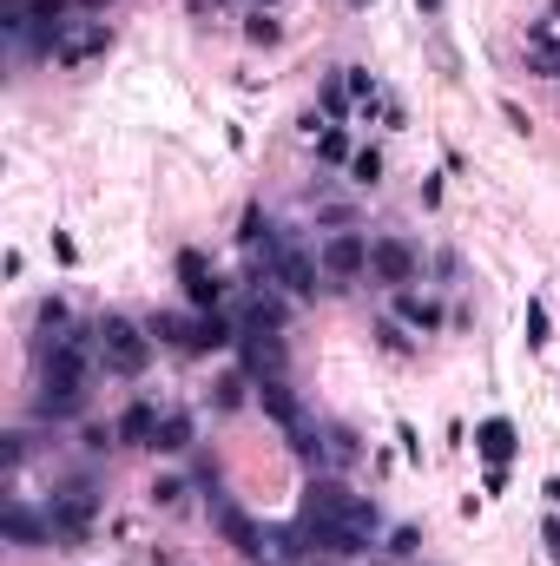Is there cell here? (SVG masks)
Segmentation results:
<instances>
[{"instance_id": "cell-15", "label": "cell", "mask_w": 560, "mask_h": 566, "mask_svg": "<svg viewBox=\"0 0 560 566\" xmlns=\"http://www.w3.org/2000/svg\"><path fill=\"white\" fill-rule=\"evenodd\" d=\"M396 323L402 330H416V336H435L442 330V310H435L429 297H416V290H396Z\"/></svg>"}, {"instance_id": "cell-14", "label": "cell", "mask_w": 560, "mask_h": 566, "mask_svg": "<svg viewBox=\"0 0 560 566\" xmlns=\"http://www.w3.org/2000/svg\"><path fill=\"white\" fill-rule=\"evenodd\" d=\"M317 106H323V119H330V126H343V119L356 112V93H350V73H343V66H336V73H323Z\"/></svg>"}, {"instance_id": "cell-20", "label": "cell", "mask_w": 560, "mask_h": 566, "mask_svg": "<svg viewBox=\"0 0 560 566\" xmlns=\"http://www.w3.org/2000/svg\"><path fill=\"white\" fill-rule=\"evenodd\" d=\"M317 158H323V165H343V172H350V158H356V139H350V132H343V126H323V132H317Z\"/></svg>"}, {"instance_id": "cell-9", "label": "cell", "mask_w": 560, "mask_h": 566, "mask_svg": "<svg viewBox=\"0 0 560 566\" xmlns=\"http://www.w3.org/2000/svg\"><path fill=\"white\" fill-rule=\"evenodd\" d=\"M0 534L14 540V547H47V540H53V520H47V514H33L27 494H14V501L0 507Z\"/></svg>"}, {"instance_id": "cell-32", "label": "cell", "mask_w": 560, "mask_h": 566, "mask_svg": "<svg viewBox=\"0 0 560 566\" xmlns=\"http://www.w3.org/2000/svg\"><path fill=\"white\" fill-rule=\"evenodd\" d=\"M80 7H106V0H80Z\"/></svg>"}, {"instance_id": "cell-27", "label": "cell", "mask_w": 560, "mask_h": 566, "mask_svg": "<svg viewBox=\"0 0 560 566\" xmlns=\"http://www.w3.org/2000/svg\"><path fill=\"white\" fill-rule=\"evenodd\" d=\"M541 547H547V560L560 566V514H547V520H541Z\"/></svg>"}, {"instance_id": "cell-22", "label": "cell", "mask_w": 560, "mask_h": 566, "mask_svg": "<svg viewBox=\"0 0 560 566\" xmlns=\"http://www.w3.org/2000/svg\"><path fill=\"white\" fill-rule=\"evenodd\" d=\"M244 40H251V47H277V40H284V27H277V20L257 7V14L244 20Z\"/></svg>"}, {"instance_id": "cell-16", "label": "cell", "mask_w": 560, "mask_h": 566, "mask_svg": "<svg viewBox=\"0 0 560 566\" xmlns=\"http://www.w3.org/2000/svg\"><path fill=\"white\" fill-rule=\"evenodd\" d=\"M211 349H238V316L198 310V356H211Z\"/></svg>"}, {"instance_id": "cell-8", "label": "cell", "mask_w": 560, "mask_h": 566, "mask_svg": "<svg viewBox=\"0 0 560 566\" xmlns=\"http://www.w3.org/2000/svg\"><path fill=\"white\" fill-rule=\"evenodd\" d=\"M178 283H185V303L192 310H224V283L205 264V251H178Z\"/></svg>"}, {"instance_id": "cell-7", "label": "cell", "mask_w": 560, "mask_h": 566, "mask_svg": "<svg viewBox=\"0 0 560 566\" xmlns=\"http://www.w3.org/2000/svg\"><path fill=\"white\" fill-rule=\"evenodd\" d=\"M106 47H112L106 20H66V27L53 33V66H86V60H99Z\"/></svg>"}, {"instance_id": "cell-1", "label": "cell", "mask_w": 560, "mask_h": 566, "mask_svg": "<svg viewBox=\"0 0 560 566\" xmlns=\"http://www.w3.org/2000/svg\"><path fill=\"white\" fill-rule=\"evenodd\" d=\"M145 362H152V330L132 323V316H99V369L145 376Z\"/></svg>"}, {"instance_id": "cell-26", "label": "cell", "mask_w": 560, "mask_h": 566, "mask_svg": "<svg viewBox=\"0 0 560 566\" xmlns=\"http://www.w3.org/2000/svg\"><path fill=\"white\" fill-rule=\"evenodd\" d=\"M528 349H547V303H528Z\"/></svg>"}, {"instance_id": "cell-29", "label": "cell", "mask_w": 560, "mask_h": 566, "mask_svg": "<svg viewBox=\"0 0 560 566\" xmlns=\"http://www.w3.org/2000/svg\"><path fill=\"white\" fill-rule=\"evenodd\" d=\"M53 257H60V264H73V257H80V244H73L66 231H53Z\"/></svg>"}, {"instance_id": "cell-13", "label": "cell", "mask_w": 560, "mask_h": 566, "mask_svg": "<svg viewBox=\"0 0 560 566\" xmlns=\"http://www.w3.org/2000/svg\"><path fill=\"white\" fill-rule=\"evenodd\" d=\"M145 330H152V343L198 349V316H185V310H152V316H145Z\"/></svg>"}, {"instance_id": "cell-2", "label": "cell", "mask_w": 560, "mask_h": 566, "mask_svg": "<svg viewBox=\"0 0 560 566\" xmlns=\"http://www.w3.org/2000/svg\"><path fill=\"white\" fill-rule=\"evenodd\" d=\"M47 520H53V540L60 547H80L99 520V488L93 481H66L60 494H47Z\"/></svg>"}, {"instance_id": "cell-19", "label": "cell", "mask_w": 560, "mask_h": 566, "mask_svg": "<svg viewBox=\"0 0 560 566\" xmlns=\"http://www.w3.org/2000/svg\"><path fill=\"white\" fill-rule=\"evenodd\" d=\"M159 455H185L192 448V415L185 409H165V422H159V441H152Z\"/></svg>"}, {"instance_id": "cell-30", "label": "cell", "mask_w": 560, "mask_h": 566, "mask_svg": "<svg viewBox=\"0 0 560 566\" xmlns=\"http://www.w3.org/2000/svg\"><path fill=\"white\" fill-rule=\"evenodd\" d=\"M547 501H554V514H560V474H554V481H547Z\"/></svg>"}, {"instance_id": "cell-11", "label": "cell", "mask_w": 560, "mask_h": 566, "mask_svg": "<svg viewBox=\"0 0 560 566\" xmlns=\"http://www.w3.org/2000/svg\"><path fill=\"white\" fill-rule=\"evenodd\" d=\"M475 448H481V461H488V468H508L514 448H521V435H514L508 415H488V422L475 428Z\"/></svg>"}, {"instance_id": "cell-28", "label": "cell", "mask_w": 560, "mask_h": 566, "mask_svg": "<svg viewBox=\"0 0 560 566\" xmlns=\"http://www.w3.org/2000/svg\"><path fill=\"white\" fill-rule=\"evenodd\" d=\"M396 441H402V455H409V461H422V435H416V428H409V422L396 428Z\"/></svg>"}, {"instance_id": "cell-21", "label": "cell", "mask_w": 560, "mask_h": 566, "mask_svg": "<svg viewBox=\"0 0 560 566\" xmlns=\"http://www.w3.org/2000/svg\"><path fill=\"white\" fill-rule=\"evenodd\" d=\"M376 178H383V152H376V145H356V158H350V185H356V191H369Z\"/></svg>"}, {"instance_id": "cell-24", "label": "cell", "mask_w": 560, "mask_h": 566, "mask_svg": "<svg viewBox=\"0 0 560 566\" xmlns=\"http://www.w3.org/2000/svg\"><path fill=\"white\" fill-rule=\"evenodd\" d=\"M376 343H383L389 356H409V349H416L409 336H402V323H396V316H383V323H376Z\"/></svg>"}, {"instance_id": "cell-4", "label": "cell", "mask_w": 560, "mask_h": 566, "mask_svg": "<svg viewBox=\"0 0 560 566\" xmlns=\"http://www.w3.org/2000/svg\"><path fill=\"white\" fill-rule=\"evenodd\" d=\"M238 369L251 382H284V330H271V323H238Z\"/></svg>"}, {"instance_id": "cell-5", "label": "cell", "mask_w": 560, "mask_h": 566, "mask_svg": "<svg viewBox=\"0 0 560 566\" xmlns=\"http://www.w3.org/2000/svg\"><path fill=\"white\" fill-rule=\"evenodd\" d=\"M317 257H323V283H330V290H350L356 277H369V237L356 231H330L317 244Z\"/></svg>"}, {"instance_id": "cell-23", "label": "cell", "mask_w": 560, "mask_h": 566, "mask_svg": "<svg viewBox=\"0 0 560 566\" xmlns=\"http://www.w3.org/2000/svg\"><path fill=\"white\" fill-rule=\"evenodd\" d=\"M185 481H178V474H159V481H152V507H185Z\"/></svg>"}, {"instance_id": "cell-6", "label": "cell", "mask_w": 560, "mask_h": 566, "mask_svg": "<svg viewBox=\"0 0 560 566\" xmlns=\"http://www.w3.org/2000/svg\"><path fill=\"white\" fill-rule=\"evenodd\" d=\"M422 270V251L409 237H369V283L376 290H409Z\"/></svg>"}, {"instance_id": "cell-17", "label": "cell", "mask_w": 560, "mask_h": 566, "mask_svg": "<svg viewBox=\"0 0 560 566\" xmlns=\"http://www.w3.org/2000/svg\"><path fill=\"white\" fill-rule=\"evenodd\" d=\"M356 455H363V448H356V435L350 428H323V474H343V468H356Z\"/></svg>"}, {"instance_id": "cell-31", "label": "cell", "mask_w": 560, "mask_h": 566, "mask_svg": "<svg viewBox=\"0 0 560 566\" xmlns=\"http://www.w3.org/2000/svg\"><path fill=\"white\" fill-rule=\"evenodd\" d=\"M416 7H422V14H442V0H416Z\"/></svg>"}, {"instance_id": "cell-33", "label": "cell", "mask_w": 560, "mask_h": 566, "mask_svg": "<svg viewBox=\"0 0 560 566\" xmlns=\"http://www.w3.org/2000/svg\"><path fill=\"white\" fill-rule=\"evenodd\" d=\"M350 7H369V0H350Z\"/></svg>"}, {"instance_id": "cell-10", "label": "cell", "mask_w": 560, "mask_h": 566, "mask_svg": "<svg viewBox=\"0 0 560 566\" xmlns=\"http://www.w3.org/2000/svg\"><path fill=\"white\" fill-rule=\"evenodd\" d=\"M80 409H86V382L40 376V395H33V415H40V422H66V415H80Z\"/></svg>"}, {"instance_id": "cell-34", "label": "cell", "mask_w": 560, "mask_h": 566, "mask_svg": "<svg viewBox=\"0 0 560 566\" xmlns=\"http://www.w3.org/2000/svg\"><path fill=\"white\" fill-rule=\"evenodd\" d=\"M257 7H271V0H257Z\"/></svg>"}, {"instance_id": "cell-12", "label": "cell", "mask_w": 560, "mask_h": 566, "mask_svg": "<svg viewBox=\"0 0 560 566\" xmlns=\"http://www.w3.org/2000/svg\"><path fill=\"white\" fill-rule=\"evenodd\" d=\"M159 422L165 415L152 409V402H132V409L112 422V435H119V448H152V441H159Z\"/></svg>"}, {"instance_id": "cell-25", "label": "cell", "mask_w": 560, "mask_h": 566, "mask_svg": "<svg viewBox=\"0 0 560 566\" xmlns=\"http://www.w3.org/2000/svg\"><path fill=\"white\" fill-rule=\"evenodd\" d=\"M389 553H396V560H416V553H422V534H416V527H396V534H389Z\"/></svg>"}, {"instance_id": "cell-3", "label": "cell", "mask_w": 560, "mask_h": 566, "mask_svg": "<svg viewBox=\"0 0 560 566\" xmlns=\"http://www.w3.org/2000/svg\"><path fill=\"white\" fill-rule=\"evenodd\" d=\"M264 283H277V290H290V297H317V290H330L323 283V257L310 251V244H297V237L284 231V244H277V257H271V277Z\"/></svg>"}, {"instance_id": "cell-18", "label": "cell", "mask_w": 560, "mask_h": 566, "mask_svg": "<svg viewBox=\"0 0 560 566\" xmlns=\"http://www.w3.org/2000/svg\"><path fill=\"white\" fill-rule=\"evenodd\" d=\"M251 389H257V382L244 376V369H224V376L211 382V409H224V415L244 409V402H251Z\"/></svg>"}]
</instances>
